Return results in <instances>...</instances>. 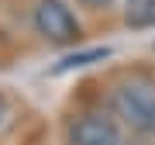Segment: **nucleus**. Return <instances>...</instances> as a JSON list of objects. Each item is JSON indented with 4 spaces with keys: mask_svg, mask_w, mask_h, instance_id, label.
Listing matches in <instances>:
<instances>
[{
    "mask_svg": "<svg viewBox=\"0 0 155 145\" xmlns=\"http://www.w3.org/2000/svg\"><path fill=\"white\" fill-rule=\"evenodd\" d=\"M110 56V49H90V52H76V56H66L55 66V72H66V69H83V66H93V62L107 59Z\"/></svg>",
    "mask_w": 155,
    "mask_h": 145,
    "instance_id": "5",
    "label": "nucleus"
},
{
    "mask_svg": "<svg viewBox=\"0 0 155 145\" xmlns=\"http://www.w3.org/2000/svg\"><path fill=\"white\" fill-rule=\"evenodd\" d=\"M72 145H121V131H117L114 117L107 114H79L69 128Z\"/></svg>",
    "mask_w": 155,
    "mask_h": 145,
    "instance_id": "3",
    "label": "nucleus"
},
{
    "mask_svg": "<svg viewBox=\"0 0 155 145\" xmlns=\"http://www.w3.org/2000/svg\"><path fill=\"white\" fill-rule=\"evenodd\" d=\"M152 49H155V42H152Z\"/></svg>",
    "mask_w": 155,
    "mask_h": 145,
    "instance_id": "8",
    "label": "nucleus"
},
{
    "mask_svg": "<svg viewBox=\"0 0 155 145\" xmlns=\"http://www.w3.org/2000/svg\"><path fill=\"white\" fill-rule=\"evenodd\" d=\"M114 114L131 131L155 135V83L152 79H124L114 86Z\"/></svg>",
    "mask_w": 155,
    "mask_h": 145,
    "instance_id": "1",
    "label": "nucleus"
},
{
    "mask_svg": "<svg viewBox=\"0 0 155 145\" xmlns=\"http://www.w3.org/2000/svg\"><path fill=\"white\" fill-rule=\"evenodd\" d=\"M127 28H155V0H124Z\"/></svg>",
    "mask_w": 155,
    "mask_h": 145,
    "instance_id": "4",
    "label": "nucleus"
},
{
    "mask_svg": "<svg viewBox=\"0 0 155 145\" xmlns=\"http://www.w3.org/2000/svg\"><path fill=\"white\" fill-rule=\"evenodd\" d=\"M79 4L90 7V11H100V7H107V4H110V0H79Z\"/></svg>",
    "mask_w": 155,
    "mask_h": 145,
    "instance_id": "6",
    "label": "nucleus"
},
{
    "mask_svg": "<svg viewBox=\"0 0 155 145\" xmlns=\"http://www.w3.org/2000/svg\"><path fill=\"white\" fill-rule=\"evenodd\" d=\"M4 121H7V97L0 93V124H4Z\"/></svg>",
    "mask_w": 155,
    "mask_h": 145,
    "instance_id": "7",
    "label": "nucleus"
},
{
    "mask_svg": "<svg viewBox=\"0 0 155 145\" xmlns=\"http://www.w3.org/2000/svg\"><path fill=\"white\" fill-rule=\"evenodd\" d=\"M31 24H35V31H38L45 42H52V45H72L83 35L76 14L66 7V0H38V4H35V14H31Z\"/></svg>",
    "mask_w": 155,
    "mask_h": 145,
    "instance_id": "2",
    "label": "nucleus"
}]
</instances>
